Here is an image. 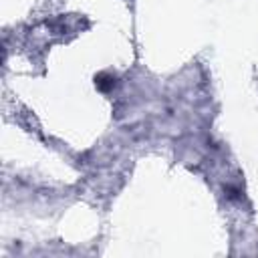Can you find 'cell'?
Segmentation results:
<instances>
[{
	"mask_svg": "<svg viewBox=\"0 0 258 258\" xmlns=\"http://www.w3.org/2000/svg\"><path fill=\"white\" fill-rule=\"evenodd\" d=\"M95 85H97L99 91L107 93V91H111V89L115 87V77L109 75V73H99V75L95 77Z\"/></svg>",
	"mask_w": 258,
	"mask_h": 258,
	"instance_id": "1",
	"label": "cell"
}]
</instances>
